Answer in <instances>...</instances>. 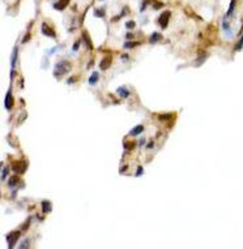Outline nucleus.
Listing matches in <instances>:
<instances>
[{"mask_svg": "<svg viewBox=\"0 0 243 249\" xmlns=\"http://www.w3.org/2000/svg\"><path fill=\"white\" fill-rule=\"evenodd\" d=\"M68 4H70V0H59V1L54 3V8H55L56 11H63Z\"/></svg>", "mask_w": 243, "mask_h": 249, "instance_id": "obj_7", "label": "nucleus"}, {"mask_svg": "<svg viewBox=\"0 0 243 249\" xmlns=\"http://www.w3.org/2000/svg\"><path fill=\"white\" fill-rule=\"evenodd\" d=\"M142 131H144V125H137L130 132V136H139L140 133H142Z\"/></svg>", "mask_w": 243, "mask_h": 249, "instance_id": "obj_13", "label": "nucleus"}, {"mask_svg": "<svg viewBox=\"0 0 243 249\" xmlns=\"http://www.w3.org/2000/svg\"><path fill=\"white\" fill-rule=\"evenodd\" d=\"M100 1H103V0H100Z\"/></svg>", "mask_w": 243, "mask_h": 249, "instance_id": "obj_35", "label": "nucleus"}, {"mask_svg": "<svg viewBox=\"0 0 243 249\" xmlns=\"http://www.w3.org/2000/svg\"><path fill=\"white\" fill-rule=\"evenodd\" d=\"M29 247H30V240H29V239H25V240H24V241H22V243L18 245V248H20V249H22V248H29Z\"/></svg>", "mask_w": 243, "mask_h": 249, "instance_id": "obj_20", "label": "nucleus"}, {"mask_svg": "<svg viewBox=\"0 0 243 249\" xmlns=\"http://www.w3.org/2000/svg\"><path fill=\"white\" fill-rule=\"evenodd\" d=\"M170 12L169 11H165L163 13H161V16L158 17V24L161 25L162 29H166L167 28V24H169V18H170Z\"/></svg>", "mask_w": 243, "mask_h": 249, "instance_id": "obj_4", "label": "nucleus"}, {"mask_svg": "<svg viewBox=\"0 0 243 249\" xmlns=\"http://www.w3.org/2000/svg\"><path fill=\"white\" fill-rule=\"evenodd\" d=\"M98 78H100V73H98V72H94V73L89 77V84H90V85H96L97 81H98Z\"/></svg>", "mask_w": 243, "mask_h": 249, "instance_id": "obj_15", "label": "nucleus"}, {"mask_svg": "<svg viewBox=\"0 0 243 249\" xmlns=\"http://www.w3.org/2000/svg\"><path fill=\"white\" fill-rule=\"evenodd\" d=\"M41 205H42V211L43 213H50L52 210V205H51L50 201H42Z\"/></svg>", "mask_w": 243, "mask_h": 249, "instance_id": "obj_11", "label": "nucleus"}, {"mask_svg": "<svg viewBox=\"0 0 243 249\" xmlns=\"http://www.w3.org/2000/svg\"><path fill=\"white\" fill-rule=\"evenodd\" d=\"M26 167H28V163L22 160H16L12 163V170L17 174H24L26 171Z\"/></svg>", "mask_w": 243, "mask_h": 249, "instance_id": "obj_3", "label": "nucleus"}, {"mask_svg": "<svg viewBox=\"0 0 243 249\" xmlns=\"http://www.w3.org/2000/svg\"><path fill=\"white\" fill-rule=\"evenodd\" d=\"M242 47H243V35H242V38L239 39V42L235 44L234 50H235V51H239V50H242Z\"/></svg>", "mask_w": 243, "mask_h": 249, "instance_id": "obj_22", "label": "nucleus"}, {"mask_svg": "<svg viewBox=\"0 0 243 249\" xmlns=\"http://www.w3.org/2000/svg\"><path fill=\"white\" fill-rule=\"evenodd\" d=\"M5 108L7 110H11L12 108V90L9 89L7 95H5Z\"/></svg>", "mask_w": 243, "mask_h": 249, "instance_id": "obj_10", "label": "nucleus"}, {"mask_svg": "<svg viewBox=\"0 0 243 249\" xmlns=\"http://www.w3.org/2000/svg\"><path fill=\"white\" fill-rule=\"evenodd\" d=\"M21 236V231H14V232H11L7 235V240H8V247L9 248H13L17 243V240L20 239Z\"/></svg>", "mask_w": 243, "mask_h": 249, "instance_id": "obj_2", "label": "nucleus"}, {"mask_svg": "<svg viewBox=\"0 0 243 249\" xmlns=\"http://www.w3.org/2000/svg\"><path fill=\"white\" fill-rule=\"evenodd\" d=\"M146 147H148V149H153V147H154V142H153V141H150V142L146 145Z\"/></svg>", "mask_w": 243, "mask_h": 249, "instance_id": "obj_31", "label": "nucleus"}, {"mask_svg": "<svg viewBox=\"0 0 243 249\" xmlns=\"http://www.w3.org/2000/svg\"><path fill=\"white\" fill-rule=\"evenodd\" d=\"M170 115H171V113H162V115L160 116V119H161V120H166V119H170Z\"/></svg>", "mask_w": 243, "mask_h": 249, "instance_id": "obj_26", "label": "nucleus"}, {"mask_svg": "<svg viewBox=\"0 0 243 249\" xmlns=\"http://www.w3.org/2000/svg\"><path fill=\"white\" fill-rule=\"evenodd\" d=\"M71 68H72V65H71L70 61H67V60L59 61V63L55 64V68H54V76H55L56 78H59L60 76H64V74L70 73Z\"/></svg>", "mask_w": 243, "mask_h": 249, "instance_id": "obj_1", "label": "nucleus"}, {"mask_svg": "<svg viewBox=\"0 0 243 249\" xmlns=\"http://www.w3.org/2000/svg\"><path fill=\"white\" fill-rule=\"evenodd\" d=\"M116 93L119 94L120 98H128V97H130V90L126 89V86H120V87H118Z\"/></svg>", "mask_w": 243, "mask_h": 249, "instance_id": "obj_9", "label": "nucleus"}, {"mask_svg": "<svg viewBox=\"0 0 243 249\" xmlns=\"http://www.w3.org/2000/svg\"><path fill=\"white\" fill-rule=\"evenodd\" d=\"M8 174H9V168L8 167H3V171H1V180H5L8 178Z\"/></svg>", "mask_w": 243, "mask_h": 249, "instance_id": "obj_21", "label": "nucleus"}, {"mask_svg": "<svg viewBox=\"0 0 243 249\" xmlns=\"http://www.w3.org/2000/svg\"><path fill=\"white\" fill-rule=\"evenodd\" d=\"M41 30H42V33H43L46 37H51V38H55V37H56L55 32H54V29H51V28H50L46 22H43V24H42Z\"/></svg>", "mask_w": 243, "mask_h": 249, "instance_id": "obj_5", "label": "nucleus"}, {"mask_svg": "<svg viewBox=\"0 0 243 249\" xmlns=\"http://www.w3.org/2000/svg\"><path fill=\"white\" fill-rule=\"evenodd\" d=\"M207 58H208L207 55H204V56H201V58H199V59H197V60L195 61V63H196L195 65H201V64H203V61H205V60H207Z\"/></svg>", "mask_w": 243, "mask_h": 249, "instance_id": "obj_23", "label": "nucleus"}, {"mask_svg": "<svg viewBox=\"0 0 243 249\" xmlns=\"http://www.w3.org/2000/svg\"><path fill=\"white\" fill-rule=\"evenodd\" d=\"M105 14H106L105 8H98V9H94V16H96V17L102 18V17H105Z\"/></svg>", "mask_w": 243, "mask_h": 249, "instance_id": "obj_18", "label": "nucleus"}, {"mask_svg": "<svg viewBox=\"0 0 243 249\" xmlns=\"http://www.w3.org/2000/svg\"><path fill=\"white\" fill-rule=\"evenodd\" d=\"M144 142H145V140H144V138H141V140H140V143H139V145H140V146H142V145H144Z\"/></svg>", "mask_w": 243, "mask_h": 249, "instance_id": "obj_33", "label": "nucleus"}, {"mask_svg": "<svg viewBox=\"0 0 243 249\" xmlns=\"http://www.w3.org/2000/svg\"><path fill=\"white\" fill-rule=\"evenodd\" d=\"M132 37H133V34H131V33H128V34H127V38H132Z\"/></svg>", "mask_w": 243, "mask_h": 249, "instance_id": "obj_34", "label": "nucleus"}, {"mask_svg": "<svg viewBox=\"0 0 243 249\" xmlns=\"http://www.w3.org/2000/svg\"><path fill=\"white\" fill-rule=\"evenodd\" d=\"M133 146H135V143H133V142H131V143H130V142L124 143V149H127V150H130V149H132Z\"/></svg>", "mask_w": 243, "mask_h": 249, "instance_id": "obj_25", "label": "nucleus"}, {"mask_svg": "<svg viewBox=\"0 0 243 249\" xmlns=\"http://www.w3.org/2000/svg\"><path fill=\"white\" fill-rule=\"evenodd\" d=\"M17 55H18V47H17V46H14L13 52H12V59H11V65H12V69H14V67H16V63H17Z\"/></svg>", "mask_w": 243, "mask_h": 249, "instance_id": "obj_8", "label": "nucleus"}, {"mask_svg": "<svg viewBox=\"0 0 243 249\" xmlns=\"http://www.w3.org/2000/svg\"><path fill=\"white\" fill-rule=\"evenodd\" d=\"M18 181H20V178H18V176H12V178L9 179V181H8V186H9V188H13Z\"/></svg>", "mask_w": 243, "mask_h": 249, "instance_id": "obj_17", "label": "nucleus"}, {"mask_svg": "<svg viewBox=\"0 0 243 249\" xmlns=\"http://www.w3.org/2000/svg\"><path fill=\"white\" fill-rule=\"evenodd\" d=\"M234 9H235V0H231V1H230V5H229V11H227V13H226V17L233 16Z\"/></svg>", "mask_w": 243, "mask_h": 249, "instance_id": "obj_16", "label": "nucleus"}, {"mask_svg": "<svg viewBox=\"0 0 243 249\" xmlns=\"http://www.w3.org/2000/svg\"><path fill=\"white\" fill-rule=\"evenodd\" d=\"M161 39H162V34L154 32V33L150 35V38H149V42H150V43H156V42H158V40H161Z\"/></svg>", "mask_w": 243, "mask_h": 249, "instance_id": "obj_12", "label": "nucleus"}, {"mask_svg": "<svg viewBox=\"0 0 243 249\" xmlns=\"http://www.w3.org/2000/svg\"><path fill=\"white\" fill-rule=\"evenodd\" d=\"M136 26V22L135 21H128V22H126V28L127 29H133Z\"/></svg>", "mask_w": 243, "mask_h": 249, "instance_id": "obj_24", "label": "nucleus"}, {"mask_svg": "<svg viewBox=\"0 0 243 249\" xmlns=\"http://www.w3.org/2000/svg\"><path fill=\"white\" fill-rule=\"evenodd\" d=\"M29 39H30V33H28L24 37V39H22V43H26V42H28Z\"/></svg>", "mask_w": 243, "mask_h": 249, "instance_id": "obj_28", "label": "nucleus"}, {"mask_svg": "<svg viewBox=\"0 0 243 249\" xmlns=\"http://www.w3.org/2000/svg\"><path fill=\"white\" fill-rule=\"evenodd\" d=\"M111 61H112V58H111V55H107V56H105L103 59H102V61H101V64H100V68L102 69V71H106L110 65H111Z\"/></svg>", "mask_w": 243, "mask_h": 249, "instance_id": "obj_6", "label": "nucleus"}, {"mask_svg": "<svg viewBox=\"0 0 243 249\" xmlns=\"http://www.w3.org/2000/svg\"><path fill=\"white\" fill-rule=\"evenodd\" d=\"M139 44H140V42H126L123 46H124V48H133V47H136Z\"/></svg>", "mask_w": 243, "mask_h": 249, "instance_id": "obj_19", "label": "nucleus"}, {"mask_svg": "<svg viewBox=\"0 0 243 249\" xmlns=\"http://www.w3.org/2000/svg\"><path fill=\"white\" fill-rule=\"evenodd\" d=\"M140 175H142V167H139V168H137V172H136V176H140Z\"/></svg>", "mask_w": 243, "mask_h": 249, "instance_id": "obj_30", "label": "nucleus"}, {"mask_svg": "<svg viewBox=\"0 0 243 249\" xmlns=\"http://www.w3.org/2000/svg\"><path fill=\"white\" fill-rule=\"evenodd\" d=\"M75 81H76V78L73 77V78H70V80H68L67 82H68V84H72V82H75Z\"/></svg>", "mask_w": 243, "mask_h": 249, "instance_id": "obj_32", "label": "nucleus"}, {"mask_svg": "<svg viewBox=\"0 0 243 249\" xmlns=\"http://www.w3.org/2000/svg\"><path fill=\"white\" fill-rule=\"evenodd\" d=\"M82 38L85 39V43H86V46H88V48H93V46H92V39H90V37L88 35V33H86V30H84L82 32Z\"/></svg>", "mask_w": 243, "mask_h": 249, "instance_id": "obj_14", "label": "nucleus"}, {"mask_svg": "<svg viewBox=\"0 0 243 249\" xmlns=\"http://www.w3.org/2000/svg\"><path fill=\"white\" fill-rule=\"evenodd\" d=\"M162 7H163V4H162V3H158V4H154V5H153V8H154V9H158V8H162Z\"/></svg>", "mask_w": 243, "mask_h": 249, "instance_id": "obj_29", "label": "nucleus"}, {"mask_svg": "<svg viewBox=\"0 0 243 249\" xmlns=\"http://www.w3.org/2000/svg\"><path fill=\"white\" fill-rule=\"evenodd\" d=\"M78 46H80V40H77V42L73 44V47H72V51H77V50H78Z\"/></svg>", "mask_w": 243, "mask_h": 249, "instance_id": "obj_27", "label": "nucleus"}]
</instances>
